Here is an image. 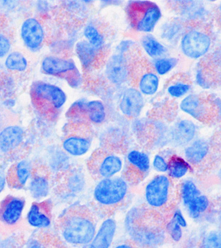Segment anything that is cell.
<instances>
[{"label":"cell","mask_w":221,"mask_h":248,"mask_svg":"<svg viewBox=\"0 0 221 248\" xmlns=\"http://www.w3.org/2000/svg\"><path fill=\"white\" fill-rule=\"evenodd\" d=\"M142 48L149 57L159 59L167 52V48L151 34H146L141 41Z\"/></svg>","instance_id":"f1b7e54d"},{"label":"cell","mask_w":221,"mask_h":248,"mask_svg":"<svg viewBox=\"0 0 221 248\" xmlns=\"http://www.w3.org/2000/svg\"><path fill=\"white\" fill-rule=\"evenodd\" d=\"M196 81H197V84L200 86V87L204 88V89L210 88V83L207 81L206 75H205L202 70H198L196 74Z\"/></svg>","instance_id":"ab89813d"},{"label":"cell","mask_w":221,"mask_h":248,"mask_svg":"<svg viewBox=\"0 0 221 248\" xmlns=\"http://www.w3.org/2000/svg\"><path fill=\"white\" fill-rule=\"evenodd\" d=\"M130 183L124 175L102 179L94 187V202L106 211H113L125 204L129 194Z\"/></svg>","instance_id":"3957f363"},{"label":"cell","mask_w":221,"mask_h":248,"mask_svg":"<svg viewBox=\"0 0 221 248\" xmlns=\"http://www.w3.org/2000/svg\"><path fill=\"white\" fill-rule=\"evenodd\" d=\"M76 109L79 110L81 114L85 115L89 122L95 125H101L104 123L107 118L106 107L100 100H92L87 103H78Z\"/></svg>","instance_id":"d6986e66"},{"label":"cell","mask_w":221,"mask_h":248,"mask_svg":"<svg viewBox=\"0 0 221 248\" xmlns=\"http://www.w3.org/2000/svg\"><path fill=\"white\" fill-rule=\"evenodd\" d=\"M178 183L167 174H157L144 189V200L149 210L166 211L173 208L178 200Z\"/></svg>","instance_id":"7a4b0ae2"},{"label":"cell","mask_w":221,"mask_h":248,"mask_svg":"<svg viewBox=\"0 0 221 248\" xmlns=\"http://www.w3.org/2000/svg\"><path fill=\"white\" fill-rule=\"evenodd\" d=\"M171 217L175 221L181 228L186 229L188 227V221L181 208H175L172 210Z\"/></svg>","instance_id":"74e56055"},{"label":"cell","mask_w":221,"mask_h":248,"mask_svg":"<svg viewBox=\"0 0 221 248\" xmlns=\"http://www.w3.org/2000/svg\"><path fill=\"white\" fill-rule=\"evenodd\" d=\"M211 46V38L209 34L197 28L189 30L185 33L180 42V48L183 55L194 60L205 56Z\"/></svg>","instance_id":"52a82bcc"},{"label":"cell","mask_w":221,"mask_h":248,"mask_svg":"<svg viewBox=\"0 0 221 248\" xmlns=\"http://www.w3.org/2000/svg\"><path fill=\"white\" fill-rule=\"evenodd\" d=\"M136 80V89L142 95L151 96L154 95L159 90L160 85V78L155 73L153 67L149 65H141L135 67L131 70V77Z\"/></svg>","instance_id":"9c48e42d"},{"label":"cell","mask_w":221,"mask_h":248,"mask_svg":"<svg viewBox=\"0 0 221 248\" xmlns=\"http://www.w3.org/2000/svg\"><path fill=\"white\" fill-rule=\"evenodd\" d=\"M106 71L108 79L115 85L125 84L131 76V68L128 67L127 60L121 53L110 58Z\"/></svg>","instance_id":"5bb4252c"},{"label":"cell","mask_w":221,"mask_h":248,"mask_svg":"<svg viewBox=\"0 0 221 248\" xmlns=\"http://www.w3.org/2000/svg\"><path fill=\"white\" fill-rule=\"evenodd\" d=\"M6 179L4 174L0 170V192L2 191L5 186Z\"/></svg>","instance_id":"ee69618b"},{"label":"cell","mask_w":221,"mask_h":248,"mask_svg":"<svg viewBox=\"0 0 221 248\" xmlns=\"http://www.w3.org/2000/svg\"><path fill=\"white\" fill-rule=\"evenodd\" d=\"M180 109L197 122L205 123L211 119L210 103L197 94L189 93L184 97L180 103Z\"/></svg>","instance_id":"30bf717a"},{"label":"cell","mask_w":221,"mask_h":248,"mask_svg":"<svg viewBox=\"0 0 221 248\" xmlns=\"http://www.w3.org/2000/svg\"><path fill=\"white\" fill-rule=\"evenodd\" d=\"M86 180L84 174L79 170H72L65 177V187L73 194L81 192L85 186Z\"/></svg>","instance_id":"f546056e"},{"label":"cell","mask_w":221,"mask_h":248,"mask_svg":"<svg viewBox=\"0 0 221 248\" xmlns=\"http://www.w3.org/2000/svg\"><path fill=\"white\" fill-rule=\"evenodd\" d=\"M183 229L171 217L165 222V232L176 243L181 241L183 238Z\"/></svg>","instance_id":"d590c367"},{"label":"cell","mask_w":221,"mask_h":248,"mask_svg":"<svg viewBox=\"0 0 221 248\" xmlns=\"http://www.w3.org/2000/svg\"><path fill=\"white\" fill-rule=\"evenodd\" d=\"M131 46H132V42L131 41H123L119 47V53L124 55V53L127 52Z\"/></svg>","instance_id":"60d3db41"},{"label":"cell","mask_w":221,"mask_h":248,"mask_svg":"<svg viewBox=\"0 0 221 248\" xmlns=\"http://www.w3.org/2000/svg\"><path fill=\"white\" fill-rule=\"evenodd\" d=\"M31 173V165L27 161H20L9 170L8 181L12 186L20 187L27 183Z\"/></svg>","instance_id":"484cf974"},{"label":"cell","mask_w":221,"mask_h":248,"mask_svg":"<svg viewBox=\"0 0 221 248\" xmlns=\"http://www.w3.org/2000/svg\"></svg>","instance_id":"bcb514c9"},{"label":"cell","mask_w":221,"mask_h":248,"mask_svg":"<svg viewBox=\"0 0 221 248\" xmlns=\"http://www.w3.org/2000/svg\"><path fill=\"white\" fill-rule=\"evenodd\" d=\"M89 170L98 180L120 176L125 170V161L120 154L111 150H98L89 163Z\"/></svg>","instance_id":"5b68a950"},{"label":"cell","mask_w":221,"mask_h":248,"mask_svg":"<svg viewBox=\"0 0 221 248\" xmlns=\"http://www.w3.org/2000/svg\"><path fill=\"white\" fill-rule=\"evenodd\" d=\"M100 50L89 45L87 41H80L77 44L76 52L81 65L85 68L91 67L98 58Z\"/></svg>","instance_id":"4316f807"},{"label":"cell","mask_w":221,"mask_h":248,"mask_svg":"<svg viewBox=\"0 0 221 248\" xmlns=\"http://www.w3.org/2000/svg\"><path fill=\"white\" fill-rule=\"evenodd\" d=\"M117 231V224L112 217H106L96 231L93 240L83 248H111Z\"/></svg>","instance_id":"9a60e30c"},{"label":"cell","mask_w":221,"mask_h":248,"mask_svg":"<svg viewBox=\"0 0 221 248\" xmlns=\"http://www.w3.org/2000/svg\"><path fill=\"white\" fill-rule=\"evenodd\" d=\"M28 248H48L45 246L43 243H41L38 241H32V243H30Z\"/></svg>","instance_id":"7bdbcfd3"},{"label":"cell","mask_w":221,"mask_h":248,"mask_svg":"<svg viewBox=\"0 0 221 248\" xmlns=\"http://www.w3.org/2000/svg\"><path fill=\"white\" fill-rule=\"evenodd\" d=\"M145 105L143 95L135 87L125 89L121 96L119 109L125 117L136 119L141 115Z\"/></svg>","instance_id":"7c38bea8"},{"label":"cell","mask_w":221,"mask_h":248,"mask_svg":"<svg viewBox=\"0 0 221 248\" xmlns=\"http://www.w3.org/2000/svg\"><path fill=\"white\" fill-rule=\"evenodd\" d=\"M65 241L75 246H85L93 240L96 233V224L87 210L73 209L65 215L61 224Z\"/></svg>","instance_id":"6da1fadb"},{"label":"cell","mask_w":221,"mask_h":248,"mask_svg":"<svg viewBox=\"0 0 221 248\" xmlns=\"http://www.w3.org/2000/svg\"><path fill=\"white\" fill-rule=\"evenodd\" d=\"M30 190L34 199H42L48 194L49 184L46 177L42 175H37L31 181Z\"/></svg>","instance_id":"4dcf8cb0"},{"label":"cell","mask_w":221,"mask_h":248,"mask_svg":"<svg viewBox=\"0 0 221 248\" xmlns=\"http://www.w3.org/2000/svg\"><path fill=\"white\" fill-rule=\"evenodd\" d=\"M211 144L205 138H195L186 146L183 157L194 169L207 164L211 158Z\"/></svg>","instance_id":"8fae6325"},{"label":"cell","mask_w":221,"mask_h":248,"mask_svg":"<svg viewBox=\"0 0 221 248\" xmlns=\"http://www.w3.org/2000/svg\"><path fill=\"white\" fill-rule=\"evenodd\" d=\"M11 42L4 33L0 31V58L4 57L11 49Z\"/></svg>","instance_id":"f35d334b"},{"label":"cell","mask_w":221,"mask_h":248,"mask_svg":"<svg viewBox=\"0 0 221 248\" xmlns=\"http://www.w3.org/2000/svg\"><path fill=\"white\" fill-rule=\"evenodd\" d=\"M28 221L36 228H47L51 224V219L45 203L32 204L28 213Z\"/></svg>","instance_id":"d4e9b609"},{"label":"cell","mask_w":221,"mask_h":248,"mask_svg":"<svg viewBox=\"0 0 221 248\" xmlns=\"http://www.w3.org/2000/svg\"><path fill=\"white\" fill-rule=\"evenodd\" d=\"M187 248H193V247H188Z\"/></svg>","instance_id":"f6af8a7d"},{"label":"cell","mask_w":221,"mask_h":248,"mask_svg":"<svg viewBox=\"0 0 221 248\" xmlns=\"http://www.w3.org/2000/svg\"><path fill=\"white\" fill-rule=\"evenodd\" d=\"M42 70L51 76H64L66 74L75 73L77 67L72 60L48 56L42 61Z\"/></svg>","instance_id":"e0dca14e"},{"label":"cell","mask_w":221,"mask_h":248,"mask_svg":"<svg viewBox=\"0 0 221 248\" xmlns=\"http://www.w3.org/2000/svg\"><path fill=\"white\" fill-rule=\"evenodd\" d=\"M23 131L18 125H10L0 132V152L8 153L21 144Z\"/></svg>","instance_id":"7402d4cb"},{"label":"cell","mask_w":221,"mask_h":248,"mask_svg":"<svg viewBox=\"0 0 221 248\" xmlns=\"http://www.w3.org/2000/svg\"><path fill=\"white\" fill-rule=\"evenodd\" d=\"M92 144V140L87 135L73 134L65 138L63 148L71 156H81L89 152Z\"/></svg>","instance_id":"ffe728a7"},{"label":"cell","mask_w":221,"mask_h":248,"mask_svg":"<svg viewBox=\"0 0 221 248\" xmlns=\"http://www.w3.org/2000/svg\"><path fill=\"white\" fill-rule=\"evenodd\" d=\"M211 201L206 194H200L184 208L188 217L194 220H198L206 216L211 208Z\"/></svg>","instance_id":"cb8c5ba5"},{"label":"cell","mask_w":221,"mask_h":248,"mask_svg":"<svg viewBox=\"0 0 221 248\" xmlns=\"http://www.w3.org/2000/svg\"><path fill=\"white\" fill-rule=\"evenodd\" d=\"M25 202L18 198L10 197L5 199L0 208V217L6 224H16L21 217Z\"/></svg>","instance_id":"44dd1931"},{"label":"cell","mask_w":221,"mask_h":248,"mask_svg":"<svg viewBox=\"0 0 221 248\" xmlns=\"http://www.w3.org/2000/svg\"><path fill=\"white\" fill-rule=\"evenodd\" d=\"M126 179L131 183V180H141L150 173L151 170V159L148 154L139 150L129 151L125 161Z\"/></svg>","instance_id":"ba28073f"},{"label":"cell","mask_w":221,"mask_h":248,"mask_svg":"<svg viewBox=\"0 0 221 248\" xmlns=\"http://www.w3.org/2000/svg\"><path fill=\"white\" fill-rule=\"evenodd\" d=\"M86 41L94 48L100 50L104 44V37L99 30L94 25H88L84 29Z\"/></svg>","instance_id":"836d02e7"},{"label":"cell","mask_w":221,"mask_h":248,"mask_svg":"<svg viewBox=\"0 0 221 248\" xmlns=\"http://www.w3.org/2000/svg\"><path fill=\"white\" fill-rule=\"evenodd\" d=\"M197 125L190 119H181L174 125L170 131V139L177 146H187L195 139Z\"/></svg>","instance_id":"2e32d148"},{"label":"cell","mask_w":221,"mask_h":248,"mask_svg":"<svg viewBox=\"0 0 221 248\" xmlns=\"http://www.w3.org/2000/svg\"><path fill=\"white\" fill-rule=\"evenodd\" d=\"M178 200L186 208L195 198L202 194L199 185L191 178H186L178 183Z\"/></svg>","instance_id":"603a6c76"},{"label":"cell","mask_w":221,"mask_h":248,"mask_svg":"<svg viewBox=\"0 0 221 248\" xmlns=\"http://www.w3.org/2000/svg\"><path fill=\"white\" fill-rule=\"evenodd\" d=\"M192 89V84L189 80L182 78H176L170 80L168 83L166 90L171 98L179 99L184 98Z\"/></svg>","instance_id":"83f0119b"},{"label":"cell","mask_w":221,"mask_h":248,"mask_svg":"<svg viewBox=\"0 0 221 248\" xmlns=\"http://www.w3.org/2000/svg\"><path fill=\"white\" fill-rule=\"evenodd\" d=\"M168 164L169 167L167 175L177 183L187 178L188 175L194 170V168L185 159L184 157L175 154L169 156Z\"/></svg>","instance_id":"ac0fdd59"},{"label":"cell","mask_w":221,"mask_h":248,"mask_svg":"<svg viewBox=\"0 0 221 248\" xmlns=\"http://www.w3.org/2000/svg\"><path fill=\"white\" fill-rule=\"evenodd\" d=\"M5 66L11 71L24 72L28 67V61L22 53L14 51L8 55Z\"/></svg>","instance_id":"1f68e13d"},{"label":"cell","mask_w":221,"mask_h":248,"mask_svg":"<svg viewBox=\"0 0 221 248\" xmlns=\"http://www.w3.org/2000/svg\"><path fill=\"white\" fill-rule=\"evenodd\" d=\"M168 158L161 154H157L151 160V169L158 174H167L168 171Z\"/></svg>","instance_id":"8d00e7d4"},{"label":"cell","mask_w":221,"mask_h":248,"mask_svg":"<svg viewBox=\"0 0 221 248\" xmlns=\"http://www.w3.org/2000/svg\"><path fill=\"white\" fill-rule=\"evenodd\" d=\"M114 248H141L139 246L134 244L133 242H125L121 243L120 244L117 245Z\"/></svg>","instance_id":"b9f144b4"},{"label":"cell","mask_w":221,"mask_h":248,"mask_svg":"<svg viewBox=\"0 0 221 248\" xmlns=\"http://www.w3.org/2000/svg\"><path fill=\"white\" fill-rule=\"evenodd\" d=\"M221 237L219 231L206 232L200 241L199 248H221Z\"/></svg>","instance_id":"e575fe53"},{"label":"cell","mask_w":221,"mask_h":248,"mask_svg":"<svg viewBox=\"0 0 221 248\" xmlns=\"http://www.w3.org/2000/svg\"><path fill=\"white\" fill-rule=\"evenodd\" d=\"M31 93L34 103L45 109L58 110L67 100L66 94L60 87L42 81L34 83Z\"/></svg>","instance_id":"8992f818"},{"label":"cell","mask_w":221,"mask_h":248,"mask_svg":"<svg viewBox=\"0 0 221 248\" xmlns=\"http://www.w3.org/2000/svg\"><path fill=\"white\" fill-rule=\"evenodd\" d=\"M22 40L26 47L32 51L39 49L45 41L43 26L38 20L28 18L25 20L20 29Z\"/></svg>","instance_id":"4fadbf2b"},{"label":"cell","mask_w":221,"mask_h":248,"mask_svg":"<svg viewBox=\"0 0 221 248\" xmlns=\"http://www.w3.org/2000/svg\"><path fill=\"white\" fill-rule=\"evenodd\" d=\"M126 12L133 29L145 34L153 32L161 18L160 8L150 1H131Z\"/></svg>","instance_id":"277c9868"},{"label":"cell","mask_w":221,"mask_h":248,"mask_svg":"<svg viewBox=\"0 0 221 248\" xmlns=\"http://www.w3.org/2000/svg\"><path fill=\"white\" fill-rule=\"evenodd\" d=\"M178 62L176 58H159L154 59L153 69L158 76H164L174 69Z\"/></svg>","instance_id":"d6a6232c"}]
</instances>
